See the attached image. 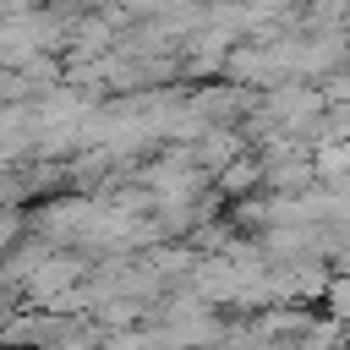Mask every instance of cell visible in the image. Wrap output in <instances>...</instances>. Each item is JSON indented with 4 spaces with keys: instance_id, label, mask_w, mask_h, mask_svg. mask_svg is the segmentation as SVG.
<instances>
[{
    "instance_id": "obj_1",
    "label": "cell",
    "mask_w": 350,
    "mask_h": 350,
    "mask_svg": "<svg viewBox=\"0 0 350 350\" xmlns=\"http://www.w3.org/2000/svg\"><path fill=\"white\" fill-rule=\"evenodd\" d=\"M262 180H268V164H262L257 153H246V159H235V164L219 175V197H224V202L257 197V191H262Z\"/></svg>"
}]
</instances>
